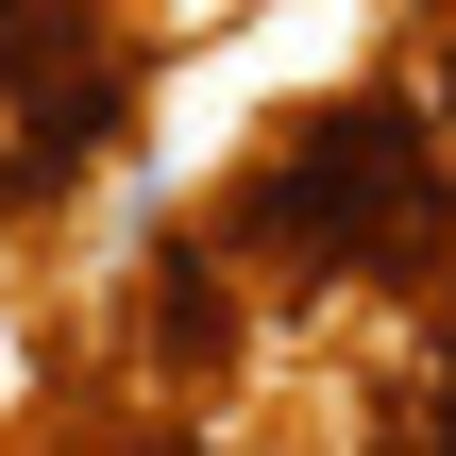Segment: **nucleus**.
Masks as SVG:
<instances>
[{"mask_svg": "<svg viewBox=\"0 0 456 456\" xmlns=\"http://www.w3.org/2000/svg\"><path fill=\"white\" fill-rule=\"evenodd\" d=\"M203 254L271 305H423L456 288V152L389 102V85H355V102H305L237 186H220V220H203Z\"/></svg>", "mask_w": 456, "mask_h": 456, "instance_id": "nucleus-1", "label": "nucleus"}, {"mask_svg": "<svg viewBox=\"0 0 456 456\" xmlns=\"http://www.w3.org/2000/svg\"><path fill=\"white\" fill-rule=\"evenodd\" d=\"M135 102H152L135 0H0V237L51 220L68 186H102Z\"/></svg>", "mask_w": 456, "mask_h": 456, "instance_id": "nucleus-2", "label": "nucleus"}]
</instances>
